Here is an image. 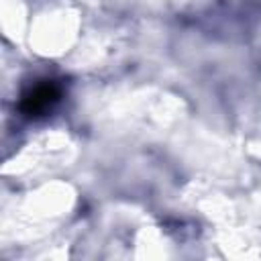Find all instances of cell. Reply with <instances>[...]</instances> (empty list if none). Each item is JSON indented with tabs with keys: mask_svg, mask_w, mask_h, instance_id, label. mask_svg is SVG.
Segmentation results:
<instances>
[{
	"mask_svg": "<svg viewBox=\"0 0 261 261\" xmlns=\"http://www.w3.org/2000/svg\"><path fill=\"white\" fill-rule=\"evenodd\" d=\"M59 96H61L59 84L53 80H43L41 84L33 86L31 90H27L22 94L20 110L27 116H43L47 110L53 108V104L59 100Z\"/></svg>",
	"mask_w": 261,
	"mask_h": 261,
	"instance_id": "cell-1",
	"label": "cell"
}]
</instances>
